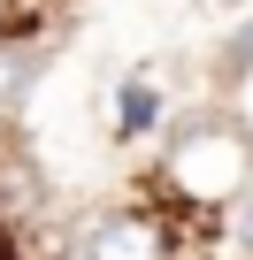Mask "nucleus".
I'll return each instance as SVG.
<instances>
[{
    "label": "nucleus",
    "mask_w": 253,
    "mask_h": 260,
    "mask_svg": "<svg viewBox=\"0 0 253 260\" xmlns=\"http://www.w3.org/2000/svg\"><path fill=\"white\" fill-rule=\"evenodd\" d=\"M230 237H238V252L253 260V191H245V199L230 207Z\"/></svg>",
    "instance_id": "nucleus-4"
},
{
    "label": "nucleus",
    "mask_w": 253,
    "mask_h": 260,
    "mask_svg": "<svg viewBox=\"0 0 253 260\" xmlns=\"http://www.w3.org/2000/svg\"><path fill=\"white\" fill-rule=\"evenodd\" d=\"M85 260H177V237H169V222H161V214L123 207V214H100V222H92Z\"/></svg>",
    "instance_id": "nucleus-2"
},
{
    "label": "nucleus",
    "mask_w": 253,
    "mask_h": 260,
    "mask_svg": "<svg viewBox=\"0 0 253 260\" xmlns=\"http://www.w3.org/2000/svg\"><path fill=\"white\" fill-rule=\"evenodd\" d=\"M245 69H253V23H245V31H238V46L222 54V77H245Z\"/></svg>",
    "instance_id": "nucleus-5"
},
{
    "label": "nucleus",
    "mask_w": 253,
    "mask_h": 260,
    "mask_svg": "<svg viewBox=\"0 0 253 260\" xmlns=\"http://www.w3.org/2000/svg\"><path fill=\"white\" fill-rule=\"evenodd\" d=\"M161 122V77L154 69H131L115 92V138H146V130Z\"/></svg>",
    "instance_id": "nucleus-3"
},
{
    "label": "nucleus",
    "mask_w": 253,
    "mask_h": 260,
    "mask_svg": "<svg viewBox=\"0 0 253 260\" xmlns=\"http://www.w3.org/2000/svg\"><path fill=\"white\" fill-rule=\"evenodd\" d=\"M161 184H169V199H184L200 214H230L253 191V130L230 107L222 115H192L161 146Z\"/></svg>",
    "instance_id": "nucleus-1"
}]
</instances>
